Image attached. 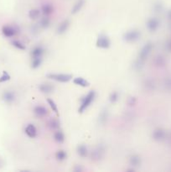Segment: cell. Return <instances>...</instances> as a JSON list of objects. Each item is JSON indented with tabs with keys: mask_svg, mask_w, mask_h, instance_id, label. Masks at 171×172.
Segmentation results:
<instances>
[{
	"mask_svg": "<svg viewBox=\"0 0 171 172\" xmlns=\"http://www.w3.org/2000/svg\"><path fill=\"white\" fill-rule=\"evenodd\" d=\"M38 88L40 92L44 94H50L55 89V87L52 83H48V82H43L41 84H40Z\"/></svg>",
	"mask_w": 171,
	"mask_h": 172,
	"instance_id": "obj_10",
	"label": "cell"
},
{
	"mask_svg": "<svg viewBox=\"0 0 171 172\" xmlns=\"http://www.w3.org/2000/svg\"><path fill=\"white\" fill-rule=\"evenodd\" d=\"M2 33L7 38H13L20 33V29L14 25H3Z\"/></svg>",
	"mask_w": 171,
	"mask_h": 172,
	"instance_id": "obj_7",
	"label": "cell"
},
{
	"mask_svg": "<svg viewBox=\"0 0 171 172\" xmlns=\"http://www.w3.org/2000/svg\"><path fill=\"white\" fill-rule=\"evenodd\" d=\"M105 153H106V150H105V146L102 144H98L96 146L93 150L91 153V159L92 161L94 162H99L101 161L104 156H105Z\"/></svg>",
	"mask_w": 171,
	"mask_h": 172,
	"instance_id": "obj_4",
	"label": "cell"
},
{
	"mask_svg": "<svg viewBox=\"0 0 171 172\" xmlns=\"http://www.w3.org/2000/svg\"><path fill=\"white\" fill-rule=\"evenodd\" d=\"M70 25H71V21L69 19H65L61 23H60V24L58 25L57 27V30H56V32L58 34L61 35V34H64L68 30V29L70 28Z\"/></svg>",
	"mask_w": 171,
	"mask_h": 172,
	"instance_id": "obj_13",
	"label": "cell"
},
{
	"mask_svg": "<svg viewBox=\"0 0 171 172\" xmlns=\"http://www.w3.org/2000/svg\"><path fill=\"white\" fill-rule=\"evenodd\" d=\"M128 162H129V165L131 167H133L136 169L142 165V159H141L140 155L137 154H133L130 155V157L128 159Z\"/></svg>",
	"mask_w": 171,
	"mask_h": 172,
	"instance_id": "obj_12",
	"label": "cell"
},
{
	"mask_svg": "<svg viewBox=\"0 0 171 172\" xmlns=\"http://www.w3.org/2000/svg\"><path fill=\"white\" fill-rule=\"evenodd\" d=\"M137 103H138V99H137V97H134V96H131V97H129L128 98V100H127V104H128L129 107H134L136 104H137Z\"/></svg>",
	"mask_w": 171,
	"mask_h": 172,
	"instance_id": "obj_33",
	"label": "cell"
},
{
	"mask_svg": "<svg viewBox=\"0 0 171 172\" xmlns=\"http://www.w3.org/2000/svg\"><path fill=\"white\" fill-rule=\"evenodd\" d=\"M108 118H109V111H108L107 108H103L100 112V113L98 114L97 123L101 126H104V125H106V123H107Z\"/></svg>",
	"mask_w": 171,
	"mask_h": 172,
	"instance_id": "obj_9",
	"label": "cell"
},
{
	"mask_svg": "<svg viewBox=\"0 0 171 172\" xmlns=\"http://www.w3.org/2000/svg\"><path fill=\"white\" fill-rule=\"evenodd\" d=\"M24 133L30 139H34L38 134L37 129L34 126V124H33V123H29V124L26 125V127L24 129Z\"/></svg>",
	"mask_w": 171,
	"mask_h": 172,
	"instance_id": "obj_15",
	"label": "cell"
},
{
	"mask_svg": "<svg viewBox=\"0 0 171 172\" xmlns=\"http://www.w3.org/2000/svg\"><path fill=\"white\" fill-rule=\"evenodd\" d=\"M111 40L108 37V35L102 33L98 35L96 41V45L97 48L102 49V50H107L111 47Z\"/></svg>",
	"mask_w": 171,
	"mask_h": 172,
	"instance_id": "obj_5",
	"label": "cell"
},
{
	"mask_svg": "<svg viewBox=\"0 0 171 172\" xmlns=\"http://www.w3.org/2000/svg\"><path fill=\"white\" fill-rule=\"evenodd\" d=\"M153 48V45L151 43V42H148V43L145 44L142 47V49L140 50V51H139V55H138V59L145 62V61L147 60V58L149 57V55L151 53Z\"/></svg>",
	"mask_w": 171,
	"mask_h": 172,
	"instance_id": "obj_6",
	"label": "cell"
},
{
	"mask_svg": "<svg viewBox=\"0 0 171 172\" xmlns=\"http://www.w3.org/2000/svg\"><path fill=\"white\" fill-rule=\"evenodd\" d=\"M55 159L59 162L65 161L67 159V153L64 150H59L55 153Z\"/></svg>",
	"mask_w": 171,
	"mask_h": 172,
	"instance_id": "obj_24",
	"label": "cell"
},
{
	"mask_svg": "<svg viewBox=\"0 0 171 172\" xmlns=\"http://www.w3.org/2000/svg\"><path fill=\"white\" fill-rule=\"evenodd\" d=\"M141 35L142 34L140 32V30L133 29L124 33L123 35V40L127 43H135L140 40Z\"/></svg>",
	"mask_w": 171,
	"mask_h": 172,
	"instance_id": "obj_2",
	"label": "cell"
},
{
	"mask_svg": "<svg viewBox=\"0 0 171 172\" xmlns=\"http://www.w3.org/2000/svg\"><path fill=\"white\" fill-rule=\"evenodd\" d=\"M119 97H120V95H119L118 92L113 91L112 92H111V94L109 95V97H108L110 103H112V104L117 103L118 102V100H119Z\"/></svg>",
	"mask_w": 171,
	"mask_h": 172,
	"instance_id": "obj_27",
	"label": "cell"
},
{
	"mask_svg": "<svg viewBox=\"0 0 171 172\" xmlns=\"http://www.w3.org/2000/svg\"><path fill=\"white\" fill-rule=\"evenodd\" d=\"M10 79V75H9L7 71H3V75L0 76V82H5L9 81Z\"/></svg>",
	"mask_w": 171,
	"mask_h": 172,
	"instance_id": "obj_34",
	"label": "cell"
},
{
	"mask_svg": "<svg viewBox=\"0 0 171 172\" xmlns=\"http://www.w3.org/2000/svg\"><path fill=\"white\" fill-rule=\"evenodd\" d=\"M143 87L145 88V90H152L154 86V83L151 80V79H147L143 82Z\"/></svg>",
	"mask_w": 171,
	"mask_h": 172,
	"instance_id": "obj_32",
	"label": "cell"
},
{
	"mask_svg": "<svg viewBox=\"0 0 171 172\" xmlns=\"http://www.w3.org/2000/svg\"><path fill=\"white\" fill-rule=\"evenodd\" d=\"M46 77L57 82L66 83L73 79V76L67 73H48Z\"/></svg>",
	"mask_w": 171,
	"mask_h": 172,
	"instance_id": "obj_3",
	"label": "cell"
},
{
	"mask_svg": "<svg viewBox=\"0 0 171 172\" xmlns=\"http://www.w3.org/2000/svg\"><path fill=\"white\" fill-rule=\"evenodd\" d=\"M54 140L58 143V144H63L65 140V135L64 132L61 129H57L55 130V132L54 133L53 135Z\"/></svg>",
	"mask_w": 171,
	"mask_h": 172,
	"instance_id": "obj_19",
	"label": "cell"
},
{
	"mask_svg": "<svg viewBox=\"0 0 171 172\" xmlns=\"http://www.w3.org/2000/svg\"><path fill=\"white\" fill-rule=\"evenodd\" d=\"M152 137L154 140H160L163 137H164V133L163 131L160 129H155L153 132V134H152Z\"/></svg>",
	"mask_w": 171,
	"mask_h": 172,
	"instance_id": "obj_30",
	"label": "cell"
},
{
	"mask_svg": "<svg viewBox=\"0 0 171 172\" xmlns=\"http://www.w3.org/2000/svg\"><path fill=\"white\" fill-rule=\"evenodd\" d=\"M160 23L159 20L155 18H150L146 22V27L149 32H155L157 29L159 28Z\"/></svg>",
	"mask_w": 171,
	"mask_h": 172,
	"instance_id": "obj_14",
	"label": "cell"
},
{
	"mask_svg": "<svg viewBox=\"0 0 171 172\" xmlns=\"http://www.w3.org/2000/svg\"><path fill=\"white\" fill-rule=\"evenodd\" d=\"M96 92L94 90H92V91H90L86 95L83 96L80 99L81 104H80L79 108H78L79 113H83L84 112H86V110L89 108L92 105V103L94 102V100L96 98Z\"/></svg>",
	"mask_w": 171,
	"mask_h": 172,
	"instance_id": "obj_1",
	"label": "cell"
},
{
	"mask_svg": "<svg viewBox=\"0 0 171 172\" xmlns=\"http://www.w3.org/2000/svg\"><path fill=\"white\" fill-rule=\"evenodd\" d=\"M43 62V57L40 58H31V68L34 70L38 69Z\"/></svg>",
	"mask_w": 171,
	"mask_h": 172,
	"instance_id": "obj_26",
	"label": "cell"
},
{
	"mask_svg": "<svg viewBox=\"0 0 171 172\" xmlns=\"http://www.w3.org/2000/svg\"><path fill=\"white\" fill-rule=\"evenodd\" d=\"M40 10L44 16H50L54 13V6L50 3H45L41 6Z\"/></svg>",
	"mask_w": 171,
	"mask_h": 172,
	"instance_id": "obj_17",
	"label": "cell"
},
{
	"mask_svg": "<svg viewBox=\"0 0 171 172\" xmlns=\"http://www.w3.org/2000/svg\"><path fill=\"white\" fill-rule=\"evenodd\" d=\"M34 114L36 118H45L49 114V110L43 105H37L34 108Z\"/></svg>",
	"mask_w": 171,
	"mask_h": 172,
	"instance_id": "obj_8",
	"label": "cell"
},
{
	"mask_svg": "<svg viewBox=\"0 0 171 172\" xmlns=\"http://www.w3.org/2000/svg\"><path fill=\"white\" fill-rule=\"evenodd\" d=\"M73 171L75 172H81L83 171V168L81 167V165H76L75 166V168L73 169Z\"/></svg>",
	"mask_w": 171,
	"mask_h": 172,
	"instance_id": "obj_36",
	"label": "cell"
},
{
	"mask_svg": "<svg viewBox=\"0 0 171 172\" xmlns=\"http://www.w3.org/2000/svg\"><path fill=\"white\" fill-rule=\"evenodd\" d=\"M40 25H39V24H33L32 26H31V29H30V30H31V34H37L38 33H39V30H40Z\"/></svg>",
	"mask_w": 171,
	"mask_h": 172,
	"instance_id": "obj_35",
	"label": "cell"
},
{
	"mask_svg": "<svg viewBox=\"0 0 171 172\" xmlns=\"http://www.w3.org/2000/svg\"><path fill=\"white\" fill-rule=\"evenodd\" d=\"M72 82L75 85H77L81 87H87L90 86V82L82 76H77L72 79Z\"/></svg>",
	"mask_w": 171,
	"mask_h": 172,
	"instance_id": "obj_20",
	"label": "cell"
},
{
	"mask_svg": "<svg viewBox=\"0 0 171 172\" xmlns=\"http://www.w3.org/2000/svg\"><path fill=\"white\" fill-rule=\"evenodd\" d=\"M41 10L39 9H32L29 12V18L32 20H36L40 17Z\"/></svg>",
	"mask_w": 171,
	"mask_h": 172,
	"instance_id": "obj_25",
	"label": "cell"
},
{
	"mask_svg": "<svg viewBox=\"0 0 171 172\" xmlns=\"http://www.w3.org/2000/svg\"><path fill=\"white\" fill-rule=\"evenodd\" d=\"M50 23H51V20L50 19V16H44L39 23V25L41 29L46 30L50 26Z\"/></svg>",
	"mask_w": 171,
	"mask_h": 172,
	"instance_id": "obj_23",
	"label": "cell"
},
{
	"mask_svg": "<svg viewBox=\"0 0 171 172\" xmlns=\"http://www.w3.org/2000/svg\"><path fill=\"white\" fill-rule=\"evenodd\" d=\"M84 4H85V0H77L71 9V13L76 14L77 13H79L83 8Z\"/></svg>",
	"mask_w": 171,
	"mask_h": 172,
	"instance_id": "obj_21",
	"label": "cell"
},
{
	"mask_svg": "<svg viewBox=\"0 0 171 172\" xmlns=\"http://www.w3.org/2000/svg\"><path fill=\"white\" fill-rule=\"evenodd\" d=\"M3 100L7 104H13L16 100V94L13 91H6L3 94Z\"/></svg>",
	"mask_w": 171,
	"mask_h": 172,
	"instance_id": "obj_11",
	"label": "cell"
},
{
	"mask_svg": "<svg viewBox=\"0 0 171 172\" xmlns=\"http://www.w3.org/2000/svg\"><path fill=\"white\" fill-rule=\"evenodd\" d=\"M144 66V61H140L139 59H137L134 62H133V69L136 71H140L143 70Z\"/></svg>",
	"mask_w": 171,
	"mask_h": 172,
	"instance_id": "obj_29",
	"label": "cell"
},
{
	"mask_svg": "<svg viewBox=\"0 0 171 172\" xmlns=\"http://www.w3.org/2000/svg\"><path fill=\"white\" fill-rule=\"evenodd\" d=\"M44 53H45V50L42 45H36L32 49L30 55H31V58H40L44 56Z\"/></svg>",
	"mask_w": 171,
	"mask_h": 172,
	"instance_id": "obj_16",
	"label": "cell"
},
{
	"mask_svg": "<svg viewBox=\"0 0 171 172\" xmlns=\"http://www.w3.org/2000/svg\"><path fill=\"white\" fill-rule=\"evenodd\" d=\"M47 126L50 130H57L60 128V121L57 118H50L47 123Z\"/></svg>",
	"mask_w": 171,
	"mask_h": 172,
	"instance_id": "obj_22",
	"label": "cell"
},
{
	"mask_svg": "<svg viewBox=\"0 0 171 172\" xmlns=\"http://www.w3.org/2000/svg\"><path fill=\"white\" fill-rule=\"evenodd\" d=\"M11 44H12V45H13V47H15V48L18 49V50L24 51V50L26 49V46L22 43L21 41H20V40H13L11 42Z\"/></svg>",
	"mask_w": 171,
	"mask_h": 172,
	"instance_id": "obj_31",
	"label": "cell"
},
{
	"mask_svg": "<svg viewBox=\"0 0 171 172\" xmlns=\"http://www.w3.org/2000/svg\"><path fill=\"white\" fill-rule=\"evenodd\" d=\"M76 152L77 154L81 157V158H86L88 156L89 151H88V148L86 145L85 144H81L77 146L76 148Z\"/></svg>",
	"mask_w": 171,
	"mask_h": 172,
	"instance_id": "obj_18",
	"label": "cell"
},
{
	"mask_svg": "<svg viewBox=\"0 0 171 172\" xmlns=\"http://www.w3.org/2000/svg\"><path fill=\"white\" fill-rule=\"evenodd\" d=\"M47 103H48V105L50 106V108H51V110L53 111L54 113L59 116V111H58V107L55 103V102L54 101L52 98H47Z\"/></svg>",
	"mask_w": 171,
	"mask_h": 172,
	"instance_id": "obj_28",
	"label": "cell"
}]
</instances>
